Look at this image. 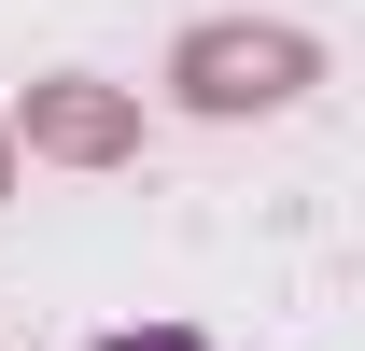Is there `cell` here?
<instances>
[{"instance_id": "1", "label": "cell", "mask_w": 365, "mask_h": 351, "mask_svg": "<svg viewBox=\"0 0 365 351\" xmlns=\"http://www.w3.org/2000/svg\"><path fill=\"white\" fill-rule=\"evenodd\" d=\"M295 85H323V43L309 29H253V14H211V29H182V56H169L182 113H281Z\"/></svg>"}, {"instance_id": "2", "label": "cell", "mask_w": 365, "mask_h": 351, "mask_svg": "<svg viewBox=\"0 0 365 351\" xmlns=\"http://www.w3.org/2000/svg\"><path fill=\"white\" fill-rule=\"evenodd\" d=\"M14 127L43 141V155H127V98H98L85 71H56V85H29V113Z\"/></svg>"}, {"instance_id": "3", "label": "cell", "mask_w": 365, "mask_h": 351, "mask_svg": "<svg viewBox=\"0 0 365 351\" xmlns=\"http://www.w3.org/2000/svg\"><path fill=\"white\" fill-rule=\"evenodd\" d=\"M0 197H14V127H0Z\"/></svg>"}, {"instance_id": "4", "label": "cell", "mask_w": 365, "mask_h": 351, "mask_svg": "<svg viewBox=\"0 0 365 351\" xmlns=\"http://www.w3.org/2000/svg\"><path fill=\"white\" fill-rule=\"evenodd\" d=\"M127 351H140V337H127ZM155 351H182V337H155Z\"/></svg>"}]
</instances>
